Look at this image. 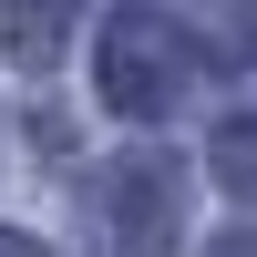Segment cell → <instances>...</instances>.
I'll list each match as a JSON object with an SVG mask.
<instances>
[{"label": "cell", "instance_id": "cell-2", "mask_svg": "<svg viewBox=\"0 0 257 257\" xmlns=\"http://www.w3.org/2000/svg\"><path fill=\"white\" fill-rule=\"evenodd\" d=\"M72 11H82V0H11V52L21 62H52L62 31H72Z\"/></svg>", "mask_w": 257, "mask_h": 257}, {"label": "cell", "instance_id": "cell-1", "mask_svg": "<svg viewBox=\"0 0 257 257\" xmlns=\"http://www.w3.org/2000/svg\"><path fill=\"white\" fill-rule=\"evenodd\" d=\"M185 82H196V52H185V31L165 11H123L103 31V93H113V113H165Z\"/></svg>", "mask_w": 257, "mask_h": 257}, {"label": "cell", "instance_id": "cell-3", "mask_svg": "<svg viewBox=\"0 0 257 257\" xmlns=\"http://www.w3.org/2000/svg\"><path fill=\"white\" fill-rule=\"evenodd\" d=\"M216 185L257 206V123H226V134H216Z\"/></svg>", "mask_w": 257, "mask_h": 257}, {"label": "cell", "instance_id": "cell-4", "mask_svg": "<svg viewBox=\"0 0 257 257\" xmlns=\"http://www.w3.org/2000/svg\"><path fill=\"white\" fill-rule=\"evenodd\" d=\"M0 257H41V247H31V237H0Z\"/></svg>", "mask_w": 257, "mask_h": 257}]
</instances>
